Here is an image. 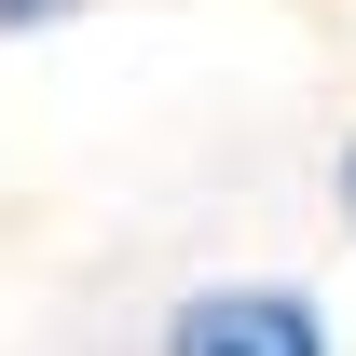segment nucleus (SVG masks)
<instances>
[{"instance_id": "1", "label": "nucleus", "mask_w": 356, "mask_h": 356, "mask_svg": "<svg viewBox=\"0 0 356 356\" xmlns=\"http://www.w3.org/2000/svg\"><path fill=\"white\" fill-rule=\"evenodd\" d=\"M165 356H329V315L302 288H192L165 315Z\"/></svg>"}, {"instance_id": "2", "label": "nucleus", "mask_w": 356, "mask_h": 356, "mask_svg": "<svg viewBox=\"0 0 356 356\" xmlns=\"http://www.w3.org/2000/svg\"><path fill=\"white\" fill-rule=\"evenodd\" d=\"M343 220H356V151H343Z\"/></svg>"}, {"instance_id": "3", "label": "nucleus", "mask_w": 356, "mask_h": 356, "mask_svg": "<svg viewBox=\"0 0 356 356\" xmlns=\"http://www.w3.org/2000/svg\"><path fill=\"white\" fill-rule=\"evenodd\" d=\"M0 14H55V0H0Z\"/></svg>"}]
</instances>
